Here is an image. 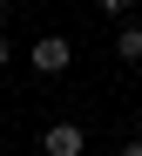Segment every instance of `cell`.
I'll return each instance as SVG.
<instances>
[{"label": "cell", "mask_w": 142, "mask_h": 156, "mask_svg": "<svg viewBox=\"0 0 142 156\" xmlns=\"http://www.w3.org/2000/svg\"><path fill=\"white\" fill-rule=\"evenodd\" d=\"M115 55L122 61H142V20H129V27L115 34Z\"/></svg>", "instance_id": "obj_3"}, {"label": "cell", "mask_w": 142, "mask_h": 156, "mask_svg": "<svg viewBox=\"0 0 142 156\" xmlns=\"http://www.w3.org/2000/svg\"><path fill=\"white\" fill-rule=\"evenodd\" d=\"M27 61H34V68H41V75H61V68H68V61H74V48H68V41H61V34H47V41H34V55H27Z\"/></svg>", "instance_id": "obj_1"}, {"label": "cell", "mask_w": 142, "mask_h": 156, "mask_svg": "<svg viewBox=\"0 0 142 156\" xmlns=\"http://www.w3.org/2000/svg\"><path fill=\"white\" fill-rule=\"evenodd\" d=\"M7 55H14V48H7V34H0V68H7Z\"/></svg>", "instance_id": "obj_5"}, {"label": "cell", "mask_w": 142, "mask_h": 156, "mask_svg": "<svg viewBox=\"0 0 142 156\" xmlns=\"http://www.w3.org/2000/svg\"><path fill=\"white\" fill-rule=\"evenodd\" d=\"M0 14H7V7H0Z\"/></svg>", "instance_id": "obj_7"}, {"label": "cell", "mask_w": 142, "mask_h": 156, "mask_svg": "<svg viewBox=\"0 0 142 156\" xmlns=\"http://www.w3.org/2000/svg\"><path fill=\"white\" fill-rule=\"evenodd\" d=\"M135 7V0H102V14H129Z\"/></svg>", "instance_id": "obj_4"}, {"label": "cell", "mask_w": 142, "mask_h": 156, "mask_svg": "<svg viewBox=\"0 0 142 156\" xmlns=\"http://www.w3.org/2000/svg\"><path fill=\"white\" fill-rule=\"evenodd\" d=\"M41 149H47V156H81L88 136H81V122H54L47 136H41Z\"/></svg>", "instance_id": "obj_2"}, {"label": "cell", "mask_w": 142, "mask_h": 156, "mask_svg": "<svg viewBox=\"0 0 142 156\" xmlns=\"http://www.w3.org/2000/svg\"><path fill=\"white\" fill-rule=\"evenodd\" d=\"M122 156H142V136H135V143H129V149H122Z\"/></svg>", "instance_id": "obj_6"}]
</instances>
